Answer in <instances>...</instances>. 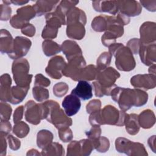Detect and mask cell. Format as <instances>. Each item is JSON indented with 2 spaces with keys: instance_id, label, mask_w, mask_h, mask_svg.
<instances>
[{
  "instance_id": "obj_7",
  "label": "cell",
  "mask_w": 156,
  "mask_h": 156,
  "mask_svg": "<svg viewBox=\"0 0 156 156\" xmlns=\"http://www.w3.org/2000/svg\"><path fill=\"white\" fill-rule=\"evenodd\" d=\"M120 77V74L113 68L109 67L99 71L96 79L104 88L105 95L110 96L112 90L117 85L115 81Z\"/></svg>"
},
{
  "instance_id": "obj_4",
  "label": "cell",
  "mask_w": 156,
  "mask_h": 156,
  "mask_svg": "<svg viewBox=\"0 0 156 156\" xmlns=\"http://www.w3.org/2000/svg\"><path fill=\"white\" fill-rule=\"evenodd\" d=\"M108 52L115 57V65L119 70L130 71L135 68L136 63L132 52L122 43H114L110 46Z\"/></svg>"
},
{
  "instance_id": "obj_23",
  "label": "cell",
  "mask_w": 156,
  "mask_h": 156,
  "mask_svg": "<svg viewBox=\"0 0 156 156\" xmlns=\"http://www.w3.org/2000/svg\"><path fill=\"white\" fill-rule=\"evenodd\" d=\"M66 35L72 39L81 40L85 34L84 25L79 22L67 24Z\"/></svg>"
},
{
  "instance_id": "obj_11",
  "label": "cell",
  "mask_w": 156,
  "mask_h": 156,
  "mask_svg": "<svg viewBox=\"0 0 156 156\" xmlns=\"http://www.w3.org/2000/svg\"><path fill=\"white\" fill-rule=\"evenodd\" d=\"M31 45L32 42L29 39L23 37H16L13 41V49L8 55L12 59L21 58L27 54Z\"/></svg>"
},
{
  "instance_id": "obj_21",
  "label": "cell",
  "mask_w": 156,
  "mask_h": 156,
  "mask_svg": "<svg viewBox=\"0 0 156 156\" xmlns=\"http://www.w3.org/2000/svg\"><path fill=\"white\" fill-rule=\"evenodd\" d=\"M92 5L94 9L99 12H108L116 15L119 10L117 1H96L92 2Z\"/></svg>"
},
{
  "instance_id": "obj_29",
  "label": "cell",
  "mask_w": 156,
  "mask_h": 156,
  "mask_svg": "<svg viewBox=\"0 0 156 156\" xmlns=\"http://www.w3.org/2000/svg\"><path fill=\"white\" fill-rule=\"evenodd\" d=\"M155 122V117L153 111L145 110L138 115V122L140 127L143 129L152 127Z\"/></svg>"
},
{
  "instance_id": "obj_57",
  "label": "cell",
  "mask_w": 156,
  "mask_h": 156,
  "mask_svg": "<svg viewBox=\"0 0 156 156\" xmlns=\"http://www.w3.org/2000/svg\"><path fill=\"white\" fill-rule=\"evenodd\" d=\"M155 64H154L152 65H151V66L149 68V73L151 74H154L155 75Z\"/></svg>"
},
{
  "instance_id": "obj_10",
  "label": "cell",
  "mask_w": 156,
  "mask_h": 156,
  "mask_svg": "<svg viewBox=\"0 0 156 156\" xmlns=\"http://www.w3.org/2000/svg\"><path fill=\"white\" fill-rule=\"evenodd\" d=\"M25 119L32 124L37 125L44 119L43 112L41 103L37 104L30 100L25 105Z\"/></svg>"
},
{
  "instance_id": "obj_37",
  "label": "cell",
  "mask_w": 156,
  "mask_h": 156,
  "mask_svg": "<svg viewBox=\"0 0 156 156\" xmlns=\"http://www.w3.org/2000/svg\"><path fill=\"white\" fill-rule=\"evenodd\" d=\"M29 130L30 129L28 125L23 121H20L16 123L13 129V133L19 138L25 137L28 134Z\"/></svg>"
},
{
  "instance_id": "obj_17",
  "label": "cell",
  "mask_w": 156,
  "mask_h": 156,
  "mask_svg": "<svg viewBox=\"0 0 156 156\" xmlns=\"http://www.w3.org/2000/svg\"><path fill=\"white\" fill-rule=\"evenodd\" d=\"M62 106L66 115L72 116L76 115L80 110L81 102L78 97L71 93L63 99Z\"/></svg>"
},
{
  "instance_id": "obj_45",
  "label": "cell",
  "mask_w": 156,
  "mask_h": 156,
  "mask_svg": "<svg viewBox=\"0 0 156 156\" xmlns=\"http://www.w3.org/2000/svg\"><path fill=\"white\" fill-rule=\"evenodd\" d=\"M101 103L99 99H93L86 106V110L88 113H92L101 110Z\"/></svg>"
},
{
  "instance_id": "obj_18",
  "label": "cell",
  "mask_w": 156,
  "mask_h": 156,
  "mask_svg": "<svg viewBox=\"0 0 156 156\" xmlns=\"http://www.w3.org/2000/svg\"><path fill=\"white\" fill-rule=\"evenodd\" d=\"M46 25L55 29L60 27L62 25L66 24L65 20V14L57 6L55 11L46 15Z\"/></svg>"
},
{
  "instance_id": "obj_34",
  "label": "cell",
  "mask_w": 156,
  "mask_h": 156,
  "mask_svg": "<svg viewBox=\"0 0 156 156\" xmlns=\"http://www.w3.org/2000/svg\"><path fill=\"white\" fill-rule=\"evenodd\" d=\"M43 155H64V149L62 146L58 143H51L49 146L42 149Z\"/></svg>"
},
{
  "instance_id": "obj_14",
  "label": "cell",
  "mask_w": 156,
  "mask_h": 156,
  "mask_svg": "<svg viewBox=\"0 0 156 156\" xmlns=\"http://www.w3.org/2000/svg\"><path fill=\"white\" fill-rule=\"evenodd\" d=\"M155 23L154 22H145L140 27V41L143 44L155 43Z\"/></svg>"
},
{
  "instance_id": "obj_30",
  "label": "cell",
  "mask_w": 156,
  "mask_h": 156,
  "mask_svg": "<svg viewBox=\"0 0 156 156\" xmlns=\"http://www.w3.org/2000/svg\"><path fill=\"white\" fill-rule=\"evenodd\" d=\"M112 16L106 15H99L95 17L91 23L93 29L96 32L106 31L110 24Z\"/></svg>"
},
{
  "instance_id": "obj_26",
  "label": "cell",
  "mask_w": 156,
  "mask_h": 156,
  "mask_svg": "<svg viewBox=\"0 0 156 156\" xmlns=\"http://www.w3.org/2000/svg\"><path fill=\"white\" fill-rule=\"evenodd\" d=\"M13 41L10 33L6 29L1 30V53L10 54L13 46Z\"/></svg>"
},
{
  "instance_id": "obj_3",
  "label": "cell",
  "mask_w": 156,
  "mask_h": 156,
  "mask_svg": "<svg viewBox=\"0 0 156 156\" xmlns=\"http://www.w3.org/2000/svg\"><path fill=\"white\" fill-rule=\"evenodd\" d=\"M44 117L58 129L69 127L72 125V119L64 113L59 104L54 101L50 100L41 103Z\"/></svg>"
},
{
  "instance_id": "obj_5",
  "label": "cell",
  "mask_w": 156,
  "mask_h": 156,
  "mask_svg": "<svg viewBox=\"0 0 156 156\" xmlns=\"http://www.w3.org/2000/svg\"><path fill=\"white\" fill-rule=\"evenodd\" d=\"M29 65L25 58L15 60L12 64V71L16 84L20 87H30L32 75L29 74Z\"/></svg>"
},
{
  "instance_id": "obj_12",
  "label": "cell",
  "mask_w": 156,
  "mask_h": 156,
  "mask_svg": "<svg viewBox=\"0 0 156 156\" xmlns=\"http://www.w3.org/2000/svg\"><path fill=\"white\" fill-rule=\"evenodd\" d=\"M130 83L137 89L147 90L154 88L156 85L155 75L151 74L135 75L131 78Z\"/></svg>"
},
{
  "instance_id": "obj_27",
  "label": "cell",
  "mask_w": 156,
  "mask_h": 156,
  "mask_svg": "<svg viewBox=\"0 0 156 156\" xmlns=\"http://www.w3.org/2000/svg\"><path fill=\"white\" fill-rule=\"evenodd\" d=\"M29 87H22L18 85L12 87L10 90L9 102L13 104L22 102L27 95Z\"/></svg>"
},
{
  "instance_id": "obj_55",
  "label": "cell",
  "mask_w": 156,
  "mask_h": 156,
  "mask_svg": "<svg viewBox=\"0 0 156 156\" xmlns=\"http://www.w3.org/2000/svg\"><path fill=\"white\" fill-rule=\"evenodd\" d=\"M155 136L153 135L148 139V144L150 148L154 152H155Z\"/></svg>"
},
{
  "instance_id": "obj_20",
  "label": "cell",
  "mask_w": 156,
  "mask_h": 156,
  "mask_svg": "<svg viewBox=\"0 0 156 156\" xmlns=\"http://www.w3.org/2000/svg\"><path fill=\"white\" fill-rule=\"evenodd\" d=\"M61 50L65 54L68 61L77 56L82 55V52L76 42L72 40H65L60 46Z\"/></svg>"
},
{
  "instance_id": "obj_56",
  "label": "cell",
  "mask_w": 156,
  "mask_h": 156,
  "mask_svg": "<svg viewBox=\"0 0 156 156\" xmlns=\"http://www.w3.org/2000/svg\"><path fill=\"white\" fill-rule=\"evenodd\" d=\"M11 3L15 4L16 5H21L25 4H27L29 1H10Z\"/></svg>"
},
{
  "instance_id": "obj_35",
  "label": "cell",
  "mask_w": 156,
  "mask_h": 156,
  "mask_svg": "<svg viewBox=\"0 0 156 156\" xmlns=\"http://www.w3.org/2000/svg\"><path fill=\"white\" fill-rule=\"evenodd\" d=\"M112 55L108 52H102L97 59V69L98 71L103 70L110 65Z\"/></svg>"
},
{
  "instance_id": "obj_53",
  "label": "cell",
  "mask_w": 156,
  "mask_h": 156,
  "mask_svg": "<svg viewBox=\"0 0 156 156\" xmlns=\"http://www.w3.org/2000/svg\"><path fill=\"white\" fill-rule=\"evenodd\" d=\"M141 5L151 12H155L156 9V1H140Z\"/></svg>"
},
{
  "instance_id": "obj_9",
  "label": "cell",
  "mask_w": 156,
  "mask_h": 156,
  "mask_svg": "<svg viewBox=\"0 0 156 156\" xmlns=\"http://www.w3.org/2000/svg\"><path fill=\"white\" fill-rule=\"evenodd\" d=\"M86 62L82 55L77 56L68 60L63 71V75L70 77L74 81H79V79L83 69L85 67Z\"/></svg>"
},
{
  "instance_id": "obj_31",
  "label": "cell",
  "mask_w": 156,
  "mask_h": 156,
  "mask_svg": "<svg viewBox=\"0 0 156 156\" xmlns=\"http://www.w3.org/2000/svg\"><path fill=\"white\" fill-rule=\"evenodd\" d=\"M53 140V134L48 130H41L37 133V144L38 147L43 149L49 146Z\"/></svg>"
},
{
  "instance_id": "obj_41",
  "label": "cell",
  "mask_w": 156,
  "mask_h": 156,
  "mask_svg": "<svg viewBox=\"0 0 156 156\" xmlns=\"http://www.w3.org/2000/svg\"><path fill=\"white\" fill-rule=\"evenodd\" d=\"M12 113V107L6 102H1V121H9Z\"/></svg>"
},
{
  "instance_id": "obj_15",
  "label": "cell",
  "mask_w": 156,
  "mask_h": 156,
  "mask_svg": "<svg viewBox=\"0 0 156 156\" xmlns=\"http://www.w3.org/2000/svg\"><path fill=\"white\" fill-rule=\"evenodd\" d=\"M118 10L121 13L129 16L139 15L142 11L141 5L136 1H117Z\"/></svg>"
},
{
  "instance_id": "obj_39",
  "label": "cell",
  "mask_w": 156,
  "mask_h": 156,
  "mask_svg": "<svg viewBox=\"0 0 156 156\" xmlns=\"http://www.w3.org/2000/svg\"><path fill=\"white\" fill-rule=\"evenodd\" d=\"M101 133V129L99 126H92V127L90 130L85 132L86 135L91 141L92 144L100 137Z\"/></svg>"
},
{
  "instance_id": "obj_42",
  "label": "cell",
  "mask_w": 156,
  "mask_h": 156,
  "mask_svg": "<svg viewBox=\"0 0 156 156\" xmlns=\"http://www.w3.org/2000/svg\"><path fill=\"white\" fill-rule=\"evenodd\" d=\"M57 32H58L57 29L46 25L42 31L41 37L42 38L46 40H51L57 37Z\"/></svg>"
},
{
  "instance_id": "obj_6",
  "label": "cell",
  "mask_w": 156,
  "mask_h": 156,
  "mask_svg": "<svg viewBox=\"0 0 156 156\" xmlns=\"http://www.w3.org/2000/svg\"><path fill=\"white\" fill-rule=\"evenodd\" d=\"M115 147L118 152L127 155H147L143 144L131 141L125 138H118L115 141Z\"/></svg>"
},
{
  "instance_id": "obj_38",
  "label": "cell",
  "mask_w": 156,
  "mask_h": 156,
  "mask_svg": "<svg viewBox=\"0 0 156 156\" xmlns=\"http://www.w3.org/2000/svg\"><path fill=\"white\" fill-rule=\"evenodd\" d=\"M69 87L65 82H61L57 83L53 87V93L57 97L61 98L66 94Z\"/></svg>"
},
{
  "instance_id": "obj_1",
  "label": "cell",
  "mask_w": 156,
  "mask_h": 156,
  "mask_svg": "<svg viewBox=\"0 0 156 156\" xmlns=\"http://www.w3.org/2000/svg\"><path fill=\"white\" fill-rule=\"evenodd\" d=\"M112 99L118 103L122 111H127L132 107H140L147 103V93L140 89H130L116 86L111 91Z\"/></svg>"
},
{
  "instance_id": "obj_33",
  "label": "cell",
  "mask_w": 156,
  "mask_h": 156,
  "mask_svg": "<svg viewBox=\"0 0 156 156\" xmlns=\"http://www.w3.org/2000/svg\"><path fill=\"white\" fill-rule=\"evenodd\" d=\"M99 71L97 68L93 65H90L85 66L80 75L79 80H93L96 79Z\"/></svg>"
},
{
  "instance_id": "obj_47",
  "label": "cell",
  "mask_w": 156,
  "mask_h": 156,
  "mask_svg": "<svg viewBox=\"0 0 156 156\" xmlns=\"http://www.w3.org/2000/svg\"><path fill=\"white\" fill-rule=\"evenodd\" d=\"M110 142L108 139L105 136H100L99 144L96 150L99 152H105L108 150Z\"/></svg>"
},
{
  "instance_id": "obj_49",
  "label": "cell",
  "mask_w": 156,
  "mask_h": 156,
  "mask_svg": "<svg viewBox=\"0 0 156 156\" xmlns=\"http://www.w3.org/2000/svg\"><path fill=\"white\" fill-rule=\"evenodd\" d=\"M7 139L8 140L10 148L14 151L18 150L20 147V141L12 135H7Z\"/></svg>"
},
{
  "instance_id": "obj_22",
  "label": "cell",
  "mask_w": 156,
  "mask_h": 156,
  "mask_svg": "<svg viewBox=\"0 0 156 156\" xmlns=\"http://www.w3.org/2000/svg\"><path fill=\"white\" fill-rule=\"evenodd\" d=\"M60 1H38L36 2L33 7L36 12V15L38 16H42L49 13L57 7V4Z\"/></svg>"
},
{
  "instance_id": "obj_43",
  "label": "cell",
  "mask_w": 156,
  "mask_h": 156,
  "mask_svg": "<svg viewBox=\"0 0 156 156\" xmlns=\"http://www.w3.org/2000/svg\"><path fill=\"white\" fill-rule=\"evenodd\" d=\"M67 155H80L79 141H72L67 147Z\"/></svg>"
},
{
  "instance_id": "obj_28",
  "label": "cell",
  "mask_w": 156,
  "mask_h": 156,
  "mask_svg": "<svg viewBox=\"0 0 156 156\" xmlns=\"http://www.w3.org/2000/svg\"><path fill=\"white\" fill-rule=\"evenodd\" d=\"M124 125L127 132L132 135L137 134L140 130V125L138 122V115L135 113L127 114Z\"/></svg>"
},
{
  "instance_id": "obj_19",
  "label": "cell",
  "mask_w": 156,
  "mask_h": 156,
  "mask_svg": "<svg viewBox=\"0 0 156 156\" xmlns=\"http://www.w3.org/2000/svg\"><path fill=\"white\" fill-rule=\"evenodd\" d=\"M93 87L86 80H79L77 86L71 91V94L85 101L93 97Z\"/></svg>"
},
{
  "instance_id": "obj_16",
  "label": "cell",
  "mask_w": 156,
  "mask_h": 156,
  "mask_svg": "<svg viewBox=\"0 0 156 156\" xmlns=\"http://www.w3.org/2000/svg\"><path fill=\"white\" fill-rule=\"evenodd\" d=\"M141 62L146 65L149 66L155 62V43L143 44L141 43L139 52Z\"/></svg>"
},
{
  "instance_id": "obj_24",
  "label": "cell",
  "mask_w": 156,
  "mask_h": 156,
  "mask_svg": "<svg viewBox=\"0 0 156 156\" xmlns=\"http://www.w3.org/2000/svg\"><path fill=\"white\" fill-rule=\"evenodd\" d=\"M66 24L79 22L85 25L87 21L85 13L81 9L77 7L71 8L66 13Z\"/></svg>"
},
{
  "instance_id": "obj_32",
  "label": "cell",
  "mask_w": 156,
  "mask_h": 156,
  "mask_svg": "<svg viewBox=\"0 0 156 156\" xmlns=\"http://www.w3.org/2000/svg\"><path fill=\"white\" fill-rule=\"evenodd\" d=\"M42 48L43 52L46 56L54 55L61 51L60 46L51 40H45L43 41Z\"/></svg>"
},
{
  "instance_id": "obj_36",
  "label": "cell",
  "mask_w": 156,
  "mask_h": 156,
  "mask_svg": "<svg viewBox=\"0 0 156 156\" xmlns=\"http://www.w3.org/2000/svg\"><path fill=\"white\" fill-rule=\"evenodd\" d=\"M32 93L35 99L40 102L47 99L49 96L48 90L40 86H35L32 89Z\"/></svg>"
},
{
  "instance_id": "obj_44",
  "label": "cell",
  "mask_w": 156,
  "mask_h": 156,
  "mask_svg": "<svg viewBox=\"0 0 156 156\" xmlns=\"http://www.w3.org/2000/svg\"><path fill=\"white\" fill-rule=\"evenodd\" d=\"M141 41L139 38L130 39L127 43V47L130 49L132 54H138L140 48Z\"/></svg>"
},
{
  "instance_id": "obj_13",
  "label": "cell",
  "mask_w": 156,
  "mask_h": 156,
  "mask_svg": "<svg viewBox=\"0 0 156 156\" xmlns=\"http://www.w3.org/2000/svg\"><path fill=\"white\" fill-rule=\"evenodd\" d=\"M66 63L62 56H55L51 58L45 71L48 75L55 79H59L63 76V71Z\"/></svg>"
},
{
  "instance_id": "obj_50",
  "label": "cell",
  "mask_w": 156,
  "mask_h": 156,
  "mask_svg": "<svg viewBox=\"0 0 156 156\" xmlns=\"http://www.w3.org/2000/svg\"><path fill=\"white\" fill-rule=\"evenodd\" d=\"M21 32L28 36V37H33L35 34V28L31 24H27L26 25L23 29H21Z\"/></svg>"
},
{
  "instance_id": "obj_40",
  "label": "cell",
  "mask_w": 156,
  "mask_h": 156,
  "mask_svg": "<svg viewBox=\"0 0 156 156\" xmlns=\"http://www.w3.org/2000/svg\"><path fill=\"white\" fill-rule=\"evenodd\" d=\"M58 136L60 139L65 143L70 141L73 136L72 130L68 127H62L58 129Z\"/></svg>"
},
{
  "instance_id": "obj_54",
  "label": "cell",
  "mask_w": 156,
  "mask_h": 156,
  "mask_svg": "<svg viewBox=\"0 0 156 156\" xmlns=\"http://www.w3.org/2000/svg\"><path fill=\"white\" fill-rule=\"evenodd\" d=\"M5 136V135L1 133V155H4L6 154L7 142Z\"/></svg>"
},
{
  "instance_id": "obj_2",
  "label": "cell",
  "mask_w": 156,
  "mask_h": 156,
  "mask_svg": "<svg viewBox=\"0 0 156 156\" xmlns=\"http://www.w3.org/2000/svg\"><path fill=\"white\" fill-rule=\"evenodd\" d=\"M126 114L124 111H119L114 106L108 105L103 109L91 113L89 121L91 126L110 124L122 126Z\"/></svg>"
},
{
  "instance_id": "obj_8",
  "label": "cell",
  "mask_w": 156,
  "mask_h": 156,
  "mask_svg": "<svg viewBox=\"0 0 156 156\" xmlns=\"http://www.w3.org/2000/svg\"><path fill=\"white\" fill-rule=\"evenodd\" d=\"M35 16H37L36 12L33 6L26 5L17 9L16 15L11 18L10 23L14 28L23 29Z\"/></svg>"
},
{
  "instance_id": "obj_52",
  "label": "cell",
  "mask_w": 156,
  "mask_h": 156,
  "mask_svg": "<svg viewBox=\"0 0 156 156\" xmlns=\"http://www.w3.org/2000/svg\"><path fill=\"white\" fill-rule=\"evenodd\" d=\"M12 126L9 121H1V133L6 136L9 135Z\"/></svg>"
},
{
  "instance_id": "obj_46",
  "label": "cell",
  "mask_w": 156,
  "mask_h": 156,
  "mask_svg": "<svg viewBox=\"0 0 156 156\" xmlns=\"http://www.w3.org/2000/svg\"><path fill=\"white\" fill-rule=\"evenodd\" d=\"M35 86L47 87L51 84L50 80L43 76L41 74H38L35 78Z\"/></svg>"
},
{
  "instance_id": "obj_48",
  "label": "cell",
  "mask_w": 156,
  "mask_h": 156,
  "mask_svg": "<svg viewBox=\"0 0 156 156\" xmlns=\"http://www.w3.org/2000/svg\"><path fill=\"white\" fill-rule=\"evenodd\" d=\"M1 20L2 21L8 20L11 15L12 10L8 4L1 5Z\"/></svg>"
},
{
  "instance_id": "obj_51",
  "label": "cell",
  "mask_w": 156,
  "mask_h": 156,
  "mask_svg": "<svg viewBox=\"0 0 156 156\" xmlns=\"http://www.w3.org/2000/svg\"><path fill=\"white\" fill-rule=\"evenodd\" d=\"M23 111H24V107L23 105L19 106L16 108L13 114V121L15 124L21 121V119L23 118Z\"/></svg>"
},
{
  "instance_id": "obj_25",
  "label": "cell",
  "mask_w": 156,
  "mask_h": 156,
  "mask_svg": "<svg viewBox=\"0 0 156 156\" xmlns=\"http://www.w3.org/2000/svg\"><path fill=\"white\" fill-rule=\"evenodd\" d=\"M12 80L8 74H4L1 76V101L2 102H9L10 94V85Z\"/></svg>"
}]
</instances>
